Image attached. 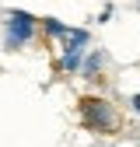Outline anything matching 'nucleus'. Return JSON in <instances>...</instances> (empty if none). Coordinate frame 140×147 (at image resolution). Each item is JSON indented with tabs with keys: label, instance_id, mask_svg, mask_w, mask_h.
Here are the masks:
<instances>
[{
	"label": "nucleus",
	"instance_id": "20e7f679",
	"mask_svg": "<svg viewBox=\"0 0 140 147\" xmlns=\"http://www.w3.org/2000/svg\"><path fill=\"white\" fill-rule=\"evenodd\" d=\"M133 109H137V112H140V95H133Z\"/></svg>",
	"mask_w": 140,
	"mask_h": 147
},
{
	"label": "nucleus",
	"instance_id": "7ed1b4c3",
	"mask_svg": "<svg viewBox=\"0 0 140 147\" xmlns=\"http://www.w3.org/2000/svg\"><path fill=\"white\" fill-rule=\"evenodd\" d=\"M98 67H102V53H91V56H88V63H84V77H95Z\"/></svg>",
	"mask_w": 140,
	"mask_h": 147
},
{
	"label": "nucleus",
	"instance_id": "f03ea898",
	"mask_svg": "<svg viewBox=\"0 0 140 147\" xmlns=\"http://www.w3.org/2000/svg\"><path fill=\"white\" fill-rule=\"evenodd\" d=\"M35 39V18L25 11H11L7 14V35H4V49H18Z\"/></svg>",
	"mask_w": 140,
	"mask_h": 147
},
{
	"label": "nucleus",
	"instance_id": "f257e3e1",
	"mask_svg": "<svg viewBox=\"0 0 140 147\" xmlns=\"http://www.w3.org/2000/svg\"><path fill=\"white\" fill-rule=\"evenodd\" d=\"M81 119H84L88 130H98V133H112L116 130V112H112V105L102 102V98H84Z\"/></svg>",
	"mask_w": 140,
	"mask_h": 147
}]
</instances>
